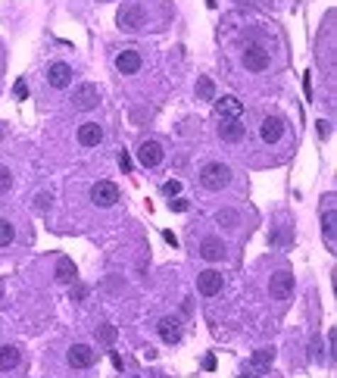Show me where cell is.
<instances>
[{"instance_id":"cell-1","label":"cell","mask_w":337,"mask_h":378,"mask_svg":"<svg viewBox=\"0 0 337 378\" xmlns=\"http://www.w3.org/2000/svg\"><path fill=\"white\" fill-rule=\"evenodd\" d=\"M162 4V0H128V4L119 10L116 22H119L122 31H144L147 22L153 19V6Z\"/></svg>"},{"instance_id":"cell-2","label":"cell","mask_w":337,"mask_h":378,"mask_svg":"<svg viewBox=\"0 0 337 378\" xmlns=\"http://www.w3.org/2000/svg\"><path fill=\"white\" fill-rule=\"evenodd\" d=\"M231 178H234V172L225 166V163H203V169H200V188L203 191H209V194H219V191H225V188L231 185Z\"/></svg>"},{"instance_id":"cell-3","label":"cell","mask_w":337,"mask_h":378,"mask_svg":"<svg viewBox=\"0 0 337 378\" xmlns=\"http://www.w3.org/2000/svg\"><path fill=\"white\" fill-rule=\"evenodd\" d=\"M94 366H97V350L91 344L75 341L66 347V369H72V372H91Z\"/></svg>"},{"instance_id":"cell-4","label":"cell","mask_w":337,"mask_h":378,"mask_svg":"<svg viewBox=\"0 0 337 378\" xmlns=\"http://www.w3.org/2000/svg\"><path fill=\"white\" fill-rule=\"evenodd\" d=\"M241 63H244L247 72H265L272 66V53L263 41H250L244 44V53H241Z\"/></svg>"},{"instance_id":"cell-5","label":"cell","mask_w":337,"mask_h":378,"mask_svg":"<svg viewBox=\"0 0 337 378\" xmlns=\"http://www.w3.org/2000/svg\"><path fill=\"white\" fill-rule=\"evenodd\" d=\"M26 369V350L19 344H0V375H19Z\"/></svg>"},{"instance_id":"cell-6","label":"cell","mask_w":337,"mask_h":378,"mask_svg":"<svg viewBox=\"0 0 337 378\" xmlns=\"http://www.w3.org/2000/svg\"><path fill=\"white\" fill-rule=\"evenodd\" d=\"M140 66H144V57H140L138 47H122L116 53V72L119 75H138Z\"/></svg>"},{"instance_id":"cell-7","label":"cell","mask_w":337,"mask_h":378,"mask_svg":"<svg viewBox=\"0 0 337 378\" xmlns=\"http://www.w3.org/2000/svg\"><path fill=\"white\" fill-rule=\"evenodd\" d=\"M72 78H75V72H72V66H69V63H50V66H47V72H44V82L50 85L53 91L69 88V85H72Z\"/></svg>"},{"instance_id":"cell-8","label":"cell","mask_w":337,"mask_h":378,"mask_svg":"<svg viewBox=\"0 0 337 378\" xmlns=\"http://www.w3.org/2000/svg\"><path fill=\"white\" fill-rule=\"evenodd\" d=\"M284 135H287V122L281 116H263V122H260L263 144H278V141H284Z\"/></svg>"},{"instance_id":"cell-9","label":"cell","mask_w":337,"mask_h":378,"mask_svg":"<svg viewBox=\"0 0 337 378\" xmlns=\"http://www.w3.org/2000/svg\"><path fill=\"white\" fill-rule=\"evenodd\" d=\"M162 156H166V151H162V144H160V141H153V138L140 141V147H138V160H140V166L156 169V166L162 163Z\"/></svg>"},{"instance_id":"cell-10","label":"cell","mask_w":337,"mask_h":378,"mask_svg":"<svg viewBox=\"0 0 337 378\" xmlns=\"http://www.w3.org/2000/svg\"><path fill=\"white\" fill-rule=\"evenodd\" d=\"M91 200L97 203V207H116V203L122 200V191L113 182H97L91 188Z\"/></svg>"},{"instance_id":"cell-11","label":"cell","mask_w":337,"mask_h":378,"mask_svg":"<svg viewBox=\"0 0 337 378\" xmlns=\"http://www.w3.org/2000/svg\"><path fill=\"white\" fill-rule=\"evenodd\" d=\"M197 254H200L203 259H209V263H219V259L228 256V247H225L222 238H216V234H206V238H200Z\"/></svg>"},{"instance_id":"cell-12","label":"cell","mask_w":337,"mask_h":378,"mask_svg":"<svg viewBox=\"0 0 337 378\" xmlns=\"http://www.w3.org/2000/svg\"><path fill=\"white\" fill-rule=\"evenodd\" d=\"M222 288H225V275H222V272L206 269V272H200V275H197V291H200L203 297H216V294H222Z\"/></svg>"},{"instance_id":"cell-13","label":"cell","mask_w":337,"mask_h":378,"mask_svg":"<svg viewBox=\"0 0 337 378\" xmlns=\"http://www.w3.org/2000/svg\"><path fill=\"white\" fill-rule=\"evenodd\" d=\"M97 104H100L97 85H78L72 91V109H94Z\"/></svg>"},{"instance_id":"cell-14","label":"cell","mask_w":337,"mask_h":378,"mask_svg":"<svg viewBox=\"0 0 337 378\" xmlns=\"http://www.w3.org/2000/svg\"><path fill=\"white\" fill-rule=\"evenodd\" d=\"M219 138H222L225 144H241V141L247 138V125L241 119H222V125H219Z\"/></svg>"},{"instance_id":"cell-15","label":"cell","mask_w":337,"mask_h":378,"mask_svg":"<svg viewBox=\"0 0 337 378\" xmlns=\"http://www.w3.org/2000/svg\"><path fill=\"white\" fill-rule=\"evenodd\" d=\"M156 332H160L162 344H178V341H182V335H184V328H182V319H175V316H162V319H160V325H156Z\"/></svg>"},{"instance_id":"cell-16","label":"cell","mask_w":337,"mask_h":378,"mask_svg":"<svg viewBox=\"0 0 337 378\" xmlns=\"http://www.w3.org/2000/svg\"><path fill=\"white\" fill-rule=\"evenodd\" d=\"M269 291H272V297H275V301H291L294 275L287 272V269H281L278 275H272V285H269Z\"/></svg>"},{"instance_id":"cell-17","label":"cell","mask_w":337,"mask_h":378,"mask_svg":"<svg viewBox=\"0 0 337 378\" xmlns=\"http://www.w3.org/2000/svg\"><path fill=\"white\" fill-rule=\"evenodd\" d=\"M104 141V125L100 122H82L78 125V144L82 147H97Z\"/></svg>"},{"instance_id":"cell-18","label":"cell","mask_w":337,"mask_h":378,"mask_svg":"<svg viewBox=\"0 0 337 378\" xmlns=\"http://www.w3.org/2000/svg\"><path fill=\"white\" fill-rule=\"evenodd\" d=\"M216 113H219V119H238V116L244 113V104L234 97H222L216 104Z\"/></svg>"},{"instance_id":"cell-19","label":"cell","mask_w":337,"mask_h":378,"mask_svg":"<svg viewBox=\"0 0 337 378\" xmlns=\"http://www.w3.org/2000/svg\"><path fill=\"white\" fill-rule=\"evenodd\" d=\"M16 241V225L6 216H0V250H6Z\"/></svg>"},{"instance_id":"cell-20","label":"cell","mask_w":337,"mask_h":378,"mask_svg":"<svg viewBox=\"0 0 337 378\" xmlns=\"http://www.w3.org/2000/svg\"><path fill=\"white\" fill-rule=\"evenodd\" d=\"M322 228H325V241H328V250H334V207L325 210V219H322Z\"/></svg>"},{"instance_id":"cell-21","label":"cell","mask_w":337,"mask_h":378,"mask_svg":"<svg viewBox=\"0 0 337 378\" xmlns=\"http://www.w3.org/2000/svg\"><path fill=\"white\" fill-rule=\"evenodd\" d=\"M272 360H275V350H272V347H260V350L253 353V366L256 369H269Z\"/></svg>"},{"instance_id":"cell-22","label":"cell","mask_w":337,"mask_h":378,"mask_svg":"<svg viewBox=\"0 0 337 378\" xmlns=\"http://www.w3.org/2000/svg\"><path fill=\"white\" fill-rule=\"evenodd\" d=\"M216 222L222 225V228H238V225H241V216H238L234 210H222V212L216 216Z\"/></svg>"},{"instance_id":"cell-23","label":"cell","mask_w":337,"mask_h":378,"mask_svg":"<svg viewBox=\"0 0 337 378\" xmlns=\"http://www.w3.org/2000/svg\"><path fill=\"white\" fill-rule=\"evenodd\" d=\"M57 279H60V281H72V279H75V266L69 263V259H60V266H57Z\"/></svg>"},{"instance_id":"cell-24","label":"cell","mask_w":337,"mask_h":378,"mask_svg":"<svg viewBox=\"0 0 337 378\" xmlns=\"http://www.w3.org/2000/svg\"><path fill=\"white\" fill-rule=\"evenodd\" d=\"M10 188H13V172H10V166H4V163H0V197L10 191Z\"/></svg>"},{"instance_id":"cell-25","label":"cell","mask_w":337,"mask_h":378,"mask_svg":"<svg viewBox=\"0 0 337 378\" xmlns=\"http://www.w3.org/2000/svg\"><path fill=\"white\" fill-rule=\"evenodd\" d=\"M200 97L213 100V82H209V78H200Z\"/></svg>"},{"instance_id":"cell-26","label":"cell","mask_w":337,"mask_h":378,"mask_svg":"<svg viewBox=\"0 0 337 378\" xmlns=\"http://www.w3.org/2000/svg\"><path fill=\"white\" fill-rule=\"evenodd\" d=\"M178 191H182V182H166V185H162V194H166V197L178 194Z\"/></svg>"},{"instance_id":"cell-27","label":"cell","mask_w":337,"mask_h":378,"mask_svg":"<svg viewBox=\"0 0 337 378\" xmlns=\"http://www.w3.org/2000/svg\"><path fill=\"white\" fill-rule=\"evenodd\" d=\"M13 94H16V97L22 100V97H26V94H28V85H26V82H22V78H19V82H16V88H13Z\"/></svg>"},{"instance_id":"cell-28","label":"cell","mask_w":337,"mask_h":378,"mask_svg":"<svg viewBox=\"0 0 337 378\" xmlns=\"http://www.w3.org/2000/svg\"><path fill=\"white\" fill-rule=\"evenodd\" d=\"M169 207L175 210V212H184L187 210V200H169Z\"/></svg>"},{"instance_id":"cell-29","label":"cell","mask_w":337,"mask_h":378,"mask_svg":"<svg viewBox=\"0 0 337 378\" xmlns=\"http://www.w3.org/2000/svg\"><path fill=\"white\" fill-rule=\"evenodd\" d=\"M4 138H6V125L0 122V141H4Z\"/></svg>"},{"instance_id":"cell-30","label":"cell","mask_w":337,"mask_h":378,"mask_svg":"<svg viewBox=\"0 0 337 378\" xmlns=\"http://www.w3.org/2000/svg\"><path fill=\"white\" fill-rule=\"evenodd\" d=\"M125 378H144V375H125Z\"/></svg>"},{"instance_id":"cell-31","label":"cell","mask_w":337,"mask_h":378,"mask_svg":"<svg viewBox=\"0 0 337 378\" xmlns=\"http://www.w3.org/2000/svg\"><path fill=\"white\" fill-rule=\"evenodd\" d=\"M238 378H253V375H247V372H244V375H238Z\"/></svg>"},{"instance_id":"cell-32","label":"cell","mask_w":337,"mask_h":378,"mask_svg":"<svg viewBox=\"0 0 337 378\" xmlns=\"http://www.w3.org/2000/svg\"><path fill=\"white\" fill-rule=\"evenodd\" d=\"M0 335H4V328H0Z\"/></svg>"}]
</instances>
